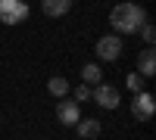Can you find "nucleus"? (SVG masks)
<instances>
[{"label": "nucleus", "instance_id": "nucleus-13", "mask_svg": "<svg viewBox=\"0 0 156 140\" xmlns=\"http://www.w3.org/2000/svg\"><path fill=\"white\" fill-rule=\"evenodd\" d=\"M137 31H140V37H144V44H147V47H153V41H156V28H153V25H150V22H144Z\"/></svg>", "mask_w": 156, "mask_h": 140}, {"label": "nucleus", "instance_id": "nucleus-7", "mask_svg": "<svg viewBox=\"0 0 156 140\" xmlns=\"http://www.w3.org/2000/svg\"><path fill=\"white\" fill-rule=\"evenodd\" d=\"M137 75H140V78H153V75H156V53H153V47L140 50V56H137Z\"/></svg>", "mask_w": 156, "mask_h": 140}, {"label": "nucleus", "instance_id": "nucleus-5", "mask_svg": "<svg viewBox=\"0 0 156 140\" xmlns=\"http://www.w3.org/2000/svg\"><path fill=\"white\" fill-rule=\"evenodd\" d=\"M90 100L100 106V109H119V103H122V97H119V90H115L112 84H97L94 90H90Z\"/></svg>", "mask_w": 156, "mask_h": 140}, {"label": "nucleus", "instance_id": "nucleus-8", "mask_svg": "<svg viewBox=\"0 0 156 140\" xmlns=\"http://www.w3.org/2000/svg\"><path fill=\"white\" fill-rule=\"evenodd\" d=\"M72 3L75 0H41V9L50 19H59V16H66V12L72 9Z\"/></svg>", "mask_w": 156, "mask_h": 140}, {"label": "nucleus", "instance_id": "nucleus-12", "mask_svg": "<svg viewBox=\"0 0 156 140\" xmlns=\"http://www.w3.org/2000/svg\"><path fill=\"white\" fill-rule=\"evenodd\" d=\"M125 84H128V90H131V94H137V90H144V78H140L137 72H128V78H125Z\"/></svg>", "mask_w": 156, "mask_h": 140}, {"label": "nucleus", "instance_id": "nucleus-4", "mask_svg": "<svg viewBox=\"0 0 156 140\" xmlns=\"http://www.w3.org/2000/svg\"><path fill=\"white\" fill-rule=\"evenodd\" d=\"M153 112H156V100H153V94L137 90L134 100H131V115H134L137 121H150V118H153Z\"/></svg>", "mask_w": 156, "mask_h": 140}, {"label": "nucleus", "instance_id": "nucleus-1", "mask_svg": "<svg viewBox=\"0 0 156 140\" xmlns=\"http://www.w3.org/2000/svg\"><path fill=\"white\" fill-rule=\"evenodd\" d=\"M109 22H112V31H115V34H134L140 25L147 22V12H144V6L125 0V3H115V6H112Z\"/></svg>", "mask_w": 156, "mask_h": 140}, {"label": "nucleus", "instance_id": "nucleus-6", "mask_svg": "<svg viewBox=\"0 0 156 140\" xmlns=\"http://www.w3.org/2000/svg\"><path fill=\"white\" fill-rule=\"evenodd\" d=\"M56 118L66 125V128H75L78 118H81V109H78L75 100H66V97H62L59 103H56Z\"/></svg>", "mask_w": 156, "mask_h": 140}, {"label": "nucleus", "instance_id": "nucleus-10", "mask_svg": "<svg viewBox=\"0 0 156 140\" xmlns=\"http://www.w3.org/2000/svg\"><path fill=\"white\" fill-rule=\"evenodd\" d=\"M81 78H84V84H100L103 81V69L97 66V62H87V66L81 69Z\"/></svg>", "mask_w": 156, "mask_h": 140}, {"label": "nucleus", "instance_id": "nucleus-11", "mask_svg": "<svg viewBox=\"0 0 156 140\" xmlns=\"http://www.w3.org/2000/svg\"><path fill=\"white\" fill-rule=\"evenodd\" d=\"M47 90L53 94V97H59V100H62V97L69 94V81L62 78V75H56V78H50V81H47Z\"/></svg>", "mask_w": 156, "mask_h": 140}, {"label": "nucleus", "instance_id": "nucleus-14", "mask_svg": "<svg viewBox=\"0 0 156 140\" xmlns=\"http://www.w3.org/2000/svg\"><path fill=\"white\" fill-rule=\"evenodd\" d=\"M87 100H90V84L75 87V103H87Z\"/></svg>", "mask_w": 156, "mask_h": 140}, {"label": "nucleus", "instance_id": "nucleus-2", "mask_svg": "<svg viewBox=\"0 0 156 140\" xmlns=\"http://www.w3.org/2000/svg\"><path fill=\"white\" fill-rule=\"evenodd\" d=\"M31 6L25 3V0H0V22L3 25H19L28 19Z\"/></svg>", "mask_w": 156, "mask_h": 140}, {"label": "nucleus", "instance_id": "nucleus-3", "mask_svg": "<svg viewBox=\"0 0 156 140\" xmlns=\"http://www.w3.org/2000/svg\"><path fill=\"white\" fill-rule=\"evenodd\" d=\"M122 47H125V44H122V34H103L94 50H97V56H100L103 62H112V59L122 56Z\"/></svg>", "mask_w": 156, "mask_h": 140}, {"label": "nucleus", "instance_id": "nucleus-9", "mask_svg": "<svg viewBox=\"0 0 156 140\" xmlns=\"http://www.w3.org/2000/svg\"><path fill=\"white\" fill-rule=\"evenodd\" d=\"M75 131H78V137H84V140L97 137V134H100V118H78Z\"/></svg>", "mask_w": 156, "mask_h": 140}]
</instances>
